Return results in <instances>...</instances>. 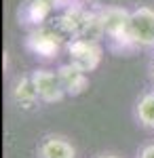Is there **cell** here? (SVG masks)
Instances as JSON below:
<instances>
[{"instance_id": "cell-1", "label": "cell", "mask_w": 154, "mask_h": 158, "mask_svg": "<svg viewBox=\"0 0 154 158\" xmlns=\"http://www.w3.org/2000/svg\"><path fill=\"white\" fill-rule=\"evenodd\" d=\"M99 17H101V25H104V34L110 40V47L118 53H129L135 51V42L131 40L129 34V21H131V11L122 9V6H101L97 9Z\"/></svg>"}, {"instance_id": "cell-2", "label": "cell", "mask_w": 154, "mask_h": 158, "mask_svg": "<svg viewBox=\"0 0 154 158\" xmlns=\"http://www.w3.org/2000/svg\"><path fill=\"white\" fill-rule=\"evenodd\" d=\"M70 63H74L76 68H80L83 72H93L99 68L101 57H104V49L99 47L97 40H89V38H72L66 44Z\"/></svg>"}, {"instance_id": "cell-3", "label": "cell", "mask_w": 154, "mask_h": 158, "mask_svg": "<svg viewBox=\"0 0 154 158\" xmlns=\"http://www.w3.org/2000/svg\"><path fill=\"white\" fill-rule=\"evenodd\" d=\"M129 34L137 49H154V9L137 6L131 11Z\"/></svg>"}, {"instance_id": "cell-4", "label": "cell", "mask_w": 154, "mask_h": 158, "mask_svg": "<svg viewBox=\"0 0 154 158\" xmlns=\"http://www.w3.org/2000/svg\"><path fill=\"white\" fill-rule=\"evenodd\" d=\"M61 47H63V42H61L59 34H55L51 30H45V27L32 30L28 34V38H25V49L42 61L57 59Z\"/></svg>"}, {"instance_id": "cell-5", "label": "cell", "mask_w": 154, "mask_h": 158, "mask_svg": "<svg viewBox=\"0 0 154 158\" xmlns=\"http://www.w3.org/2000/svg\"><path fill=\"white\" fill-rule=\"evenodd\" d=\"M32 80H34V86L42 103H59L61 99L68 95L59 80V74L53 72V70L38 68V70L32 72Z\"/></svg>"}, {"instance_id": "cell-6", "label": "cell", "mask_w": 154, "mask_h": 158, "mask_svg": "<svg viewBox=\"0 0 154 158\" xmlns=\"http://www.w3.org/2000/svg\"><path fill=\"white\" fill-rule=\"evenodd\" d=\"M36 158H76V148L68 137L49 133L38 141Z\"/></svg>"}, {"instance_id": "cell-7", "label": "cell", "mask_w": 154, "mask_h": 158, "mask_svg": "<svg viewBox=\"0 0 154 158\" xmlns=\"http://www.w3.org/2000/svg\"><path fill=\"white\" fill-rule=\"evenodd\" d=\"M57 0H25L19 9V23L24 25H34V27H40V25L47 21V17L53 13V9H57Z\"/></svg>"}, {"instance_id": "cell-8", "label": "cell", "mask_w": 154, "mask_h": 158, "mask_svg": "<svg viewBox=\"0 0 154 158\" xmlns=\"http://www.w3.org/2000/svg\"><path fill=\"white\" fill-rule=\"evenodd\" d=\"M11 99H13V103H15L17 108H19V110H25V112L36 110V108H38V103H42V101H40V97H38V91H36V86H34L32 76L17 78V80L13 82Z\"/></svg>"}, {"instance_id": "cell-9", "label": "cell", "mask_w": 154, "mask_h": 158, "mask_svg": "<svg viewBox=\"0 0 154 158\" xmlns=\"http://www.w3.org/2000/svg\"><path fill=\"white\" fill-rule=\"evenodd\" d=\"M57 74H59L61 85H63L66 93L70 97H78V95H83L84 91L89 89V76H87V72H83L80 68H76L70 61L61 63L57 68Z\"/></svg>"}, {"instance_id": "cell-10", "label": "cell", "mask_w": 154, "mask_h": 158, "mask_svg": "<svg viewBox=\"0 0 154 158\" xmlns=\"http://www.w3.org/2000/svg\"><path fill=\"white\" fill-rule=\"evenodd\" d=\"M135 120L139 127L154 131V89L135 101Z\"/></svg>"}, {"instance_id": "cell-11", "label": "cell", "mask_w": 154, "mask_h": 158, "mask_svg": "<svg viewBox=\"0 0 154 158\" xmlns=\"http://www.w3.org/2000/svg\"><path fill=\"white\" fill-rule=\"evenodd\" d=\"M137 158H154V143H148L143 146L139 152H137Z\"/></svg>"}, {"instance_id": "cell-12", "label": "cell", "mask_w": 154, "mask_h": 158, "mask_svg": "<svg viewBox=\"0 0 154 158\" xmlns=\"http://www.w3.org/2000/svg\"><path fill=\"white\" fill-rule=\"evenodd\" d=\"M74 2H83V0H57L59 6H68V4H74Z\"/></svg>"}, {"instance_id": "cell-13", "label": "cell", "mask_w": 154, "mask_h": 158, "mask_svg": "<svg viewBox=\"0 0 154 158\" xmlns=\"http://www.w3.org/2000/svg\"><path fill=\"white\" fill-rule=\"evenodd\" d=\"M150 78H152V82H154V59H152V63H150Z\"/></svg>"}, {"instance_id": "cell-14", "label": "cell", "mask_w": 154, "mask_h": 158, "mask_svg": "<svg viewBox=\"0 0 154 158\" xmlns=\"http://www.w3.org/2000/svg\"><path fill=\"white\" fill-rule=\"evenodd\" d=\"M97 158H120V156H114V154H101V156H97Z\"/></svg>"}]
</instances>
